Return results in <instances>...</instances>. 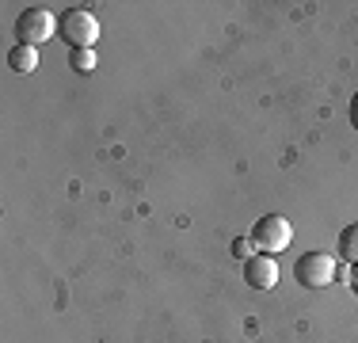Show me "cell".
Here are the masks:
<instances>
[{"label":"cell","instance_id":"4","mask_svg":"<svg viewBox=\"0 0 358 343\" xmlns=\"http://www.w3.org/2000/svg\"><path fill=\"white\" fill-rule=\"evenodd\" d=\"M294 279L309 290H324L331 279H336V260L328 252H305L294 267Z\"/></svg>","mask_w":358,"mask_h":343},{"label":"cell","instance_id":"6","mask_svg":"<svg viewBox=\"0 0 358 343\" xmlns=\"http://www.w3.org/2000/svg\"><path fill=\"white\" fill-rule=\"evenodd\" d=\"M8 65H12L15 73H35V69H38V50H35V46H23V42H15V46L8 50Z\"/></svg>","mask_w":358,"mask_h":343},{"label":"cell","instance_id":"3","mask_svg":"<svg viewBox=\"0 0 358 343\" xmlns=\"http://www.w3.org/2000/svg\"><path fill=\"white\" fill-rule=\"evenodd\" d=\"M57 31V20L50 8H27V12L15 20V38L23 42V46H42V42H50Z\"/></svg>","mask_w":358,"mask_h":343},{"label":"cell","instance_id":"8","mask_svg":"<svg viewBox=\"0 0 358 343\" xmlns=\"http://www.w3.org/2000/svg\"><path fill=\"white\" fill-rule=\"evenodd\" d=\"M69 69L73 73H92V69H96V50H73Z\"/></svg>","mask_w":358,"mask_h":343},{"label":"cell","instance_id":"5","mask_svg":"<svg viewBox=\"0 0 358 343\" xmlns=\"http://www.w3.org/2000/svg\"><path fill=\"white\" fill-rule=\"evenodd\" d=\"M244 282H248L252 290H271V286H275V282H278L275 255L259 252V255H252V260H244Z\"/></svg>","mask_w":358,"mask_h":343},{"label":"cell","instance_id":"10","mask_svg":"<svg viewBox=\"0 0 358 343\" xmlns=\"http://www.w3.org/2000/svg\"><path fill=\"white\" fill-rule=\"evenodd\" d=\"M351 122H355V130H358V96L351 99Z\"/></svg>","mask_w":358,"mask_h":343},{"label":"cell","instance_id":"1","mask_svg":"<svg viewBox=\"0 0 358 343\" xmlns=\"http://www.w3.org/2000/svg\"><path fill=\"white\" fill-rule=\"evenodd\" d=\"M57 34H62L73 50H92L99 38V20L88 8H69V12L57 15Z\"/></svg>","mask_w":358,"mask_h":343},{"label":"cell","instance_id":"7","mask_svg":"<svg viewBox=\"0 0 358 343\" xmlns=\"http://www.w3.org/2000/svg\"><path fill=\"white\" fill-rule=\"evenodd\" d=\"M339 255H343L347 263H358V221H351V225L339 233Z\"/></svg>","mask_w":358,"mask_h":343},{"label":"cell","instance_id":"9","mask_svg":"<svg viewBox=\"0 0 358 343\" xmlns=\"http://www.w3.org/2000/svg\"><path fill=\"white\" fill-rule=\"evenodd\" d=\"M252 237H236L233 240V255H236V260H252Z\"/></svg>","mask_w":358,"mask_h":343},{"label":"cell","instance_id":"2","mask_svg":"<svg viewBox=\"0 0 358 343\" xmlns=\"http://www.w3.org/2000/svg\"><path fill=\"white\" fill-rule=\"evenodd\" d=\"M248 237H252V244L259 248V252L278 255L282 248H289V240H294V225H289L282 214H263V218L252 225Z\"/></svg>","mask_w":358,"mask_h":343},{"label":"cell","instance_id":"11","mask_svg":"<svg viewBox=\"0 0 358 343\" xmlns=\"http://www.w3.org/2000/svg\"><path fill=\"white\" fill-rule=\"evenodd\" d=\"M351 290H355V294H358V263H355V267H351Z\"/></svg>","mask_w":358,"mask_h":343}]
</instances>
